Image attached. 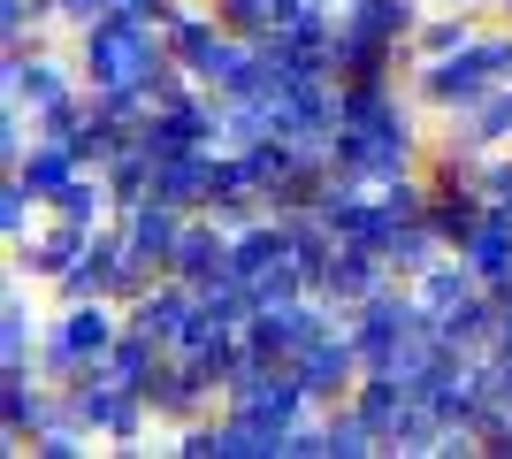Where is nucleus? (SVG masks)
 Masks as SVG:
<instances>
[{
	"label": "nucleus",
	"mask_w": 512,
	"mask_h": 459,
	"mask_svg": "<svg viewBox=\"0 0 512 459\" xmlns=\"http://www.w3.org/2000/svg\"><path fill=\"white\" fill-rule=\"evenodd\" d=\"M184 222H192V207H176V199H130L123 215H115V230H123V245L138 253V261L169 268L176 238H184Z\"/></svg>",
	"instance_id": "obj_4"
},
{
	"label": "nucleus",
	"mask_w": 512,
	"mask_h": 459,
	"mask_svg": "<svg viewBox=\"0 0 512 459\" xmlns=\"http://www.w3.org/2000/svg\"><path fill=\"white\" fill-rule=\"evenodd\" d=\"M31 222H39V199L23 192V176H8V192H0V230H8V238H31Z\"/></svg>",
	"instance_id": "obj_12"
},
{
	"label": "nucleus",
	"mask_w": 512,
	"mask_h": 459,
	"mask_svg": "<svg viewBox=\"0 0 512 459\" xmlns=\"http://www.w3.org/2000/svg\"><path fill=\"white\" fill-rule=\"evenodd\" d=\"M92 238L100 230H85V222H69V215H46V222H31V238H16V261L31 276H46V284H62L69 268L92 253Z\"/></svg>",
	"instance_id": "obj_3"
},
{
	"label": "nucleus",
	"mask_w": 512,
	"mask_h": 459,
	"mask_svg": "<svg viewBox=\"0 0 512 459\" xmlns=\"http://www.w3.org/2000/svg\"><path fill=\"white\" fill-rule=\"evenodd\" d=\"M451 131H459V146H474V153L512 146V85H490L467 115H451Z\"/></svg>",
	"instance_id": "obj_9"
},
{
	"label": "nucleus",
	"mask_w": 512,
	"mask_h": 459,
	"mask_svg": "<svg viewBox=\"0 0 512 459\" xmlns=\"http://www.w3.org/2000/svg\"><path fill=\"white\" fill-rule=\"evenodd\" d=\"M169 276H184L192 291L222 284V276H230V222H214V215L184 222V238H176V253H169Z\"/></svg>",
	"instance_id": "obj_5"
},
{
	"label": "nucleus",
	"mask_w": 512,
	"mask_h": 459,
	"mask_svg": "<svg viewBox=\"0 0 512 459\" xmlns=\"http://www.w3.org/2000/svg\"><path fill=\"white\" fill-rule=\"evenodd\" d=\"M85 85V77H69V62H54V54H23V46H8V108H54V100H69V92Z\"/></svg>",
	"instance_id": "obj_6"
},
{
	"label": "nucleus",
	"mask_w": 512,
	"mask_h": 459,
	"mask_svg": "<svg viewBox=\"0 0 512 459\" xmlns=\"http://www.w3.org/2000/svg\"><path fill=\"white\" fill-rule=\"evenodd\" d=\"M0 360L8 368H31L39 360V322H31V306L8 299V322H0Z\"/></svg>",
	"instance_id": "obj_11"
},
{
	"label": "nucleus",
	"mask_w": 512,
	"mask_h": 459,
	"mask_svg": "<svg viewBox=\"0 0 512 459\" xmlns=\"http://www.w3.org/2000/svg\"><path fill=\"white\" fill-rule=\"evenodd\" d=\"M54 414H62V398H46L39 375H31V368H8V383H0V421H8V437L31 444Z\"/></svg>",
	"instance_id": "obj_8"
},
{
	"label": "nucleus",
	"mask_w": 512,
	"mask_h": 459,
	"mask_svg": "<svg viewBox=\"0 0 512 459\" xmlns=\"http://www.w3.org/2000/svg\"><path fill=\"white\" fill-rule=\"evenodd\" d=\"M291 368L306 375V391H314V406H321V398H344V391H360L367 360H360V337H352V329H321V337L299 352V360H291Z\"/></svg>",
	"instance_id": "obj_2"
},
{
	"label": "nucleus",
	"mask_w": 512,
	"mask_h": 459,
	"mask_svg": "<svg viewBox=\"0 0 512 459\" xmlns=\"http://www.w3.org/2000/svg\"><path fill=\"white\" fill-rule=\"evenodd\" d=\"M490 8H512V0H490Z\"/></svg>",
	"instance_id": "obj_13"
},
{
	"label": "nucleus",
	"mask_w": 512,
	"mask_h": 459,
	"mask_svg": "<svg viewBox=\"0 0 512 459\" xmlns=\"http://www.w3.org/2000/svg\"><path fill=\"white\" fill-rule=\"evenodd\" d=\"M474 39V23L467 16H451V8H444V16H421V31H413V54H421V62H444V54H459V46H467Z\"/></svg>",
	"instance_id": "obj_10"
},
{
	"label": "nucleus",
	"mask_w": 512,
	"mask_h": 459,
	"mask_svg": "<svg viewBox=\"0 0 512 459\" xmlns=\"http://www.w3.org/2000/svg\"><path fill=\"white\" fill-rule=\"evenodd\" d=\"M123 329H130V314H123L115 299H69V306H62V322L46 329V345H39V368H46V375L100 368L107 352L123 345Z\"/></svg>",
	"instance_id": "obj_1"
},
{
	"label": "nucleus",
	"mask_w": 512,
	"mask_h": 459,
	"mask_svg": "<svg viewBox=\"0 0 512 459\" xmlns=\"http://www.w3.org/2000/svg\"><path fill=\"white\" fill-rule=\"evenodd\" d=\"M406 291L421 299V314H428V322H444L451 306H467L474 291H482V276H474V261H467V253H459V261L444 253V261H428L421 276H406Z\"/></svg>",
	"instance_id": "obj_7"
}]
</instances>
